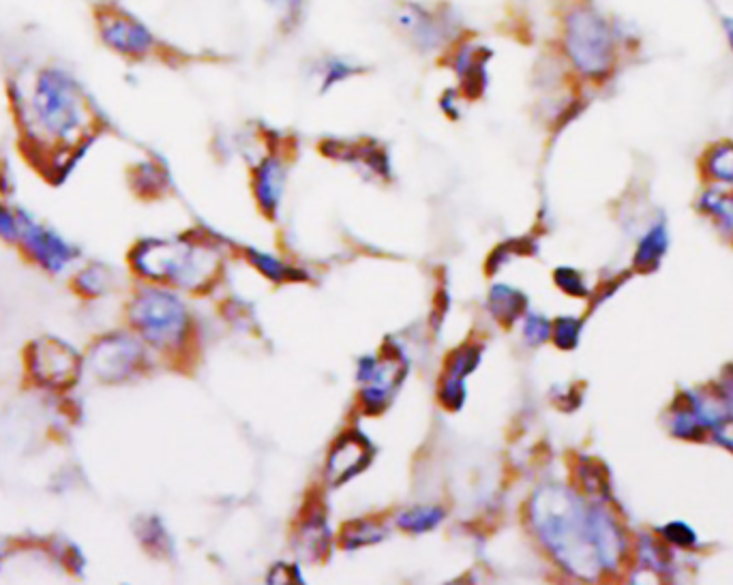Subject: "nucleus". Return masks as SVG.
I'll use <instances>...</instances> for the list:
<instances>
[{"mask_svg":"<svg viewBox=\"0 0 733 585\" xmlns=\"http://www.w3.org/2000/svg\"><path fill=\"white\" fill-rule=\"evenodd\" d=\"M24 138L73 163L95 140L97 114L82 82L63 65H41L16 73L7 84Z\"/></svg>","mask_w":733,"mask_h":585,"instance_id":"obj_1","label":"nucleus"},{"mask_svg":"<svg viewBox=\"0 0 733 585\" xmlns=\"http://www.w3.org/2000/svg\"><path fill=\"white\" fill-rule=\"evenodd\" d=\"M532 521L547 549L579 577L598 573V551L594 543L592 508L583 506L573 491L545 487L532 500Z\"/></svg>","mask_w":733,"mask_h":585,"instance_id":"obj_2","label":"nucleus"},{"mask_svg":"<svg viewBox=\"0 0 733 585\" xmlns=\"http://www.w3.org/2000/svg\"><path fill=\"white\" fill-rule=\"evenodd\" d=\"M131 268L144 279L200 290L213 281L219 258L213 249L187 240L148 238L129 253Z\"/></svg>","mask_w":733,"mask_h":585,"instance_id":"obj_3","label":"nucleus"},{"mask_svg":"<svg viewBox=\"0 0 733 585\" xmlns=\"http://www.w3.org/2000/svg\"><path fill=\"white\" fill-rule=\"evenodd\" d=\"M564 50L579 73L586 78H603L616 56V37L601 13L577 7L566 15Z\"/></svg>","mask_w":733,"mask_h":585,"instance_id":"obj_4","label":"nucleus"},{"mask_svg":"<svg viewBox=\"0 0 733 585\" xmlns=\"http://www.w3.org/2000/svg\"><path fill=\"white\" fill-rule=\"evenodd\" d=\"M129 322L144 343L157 350H174L185 341L189 315L185 305L172 292L146 288L133 296Z\"/></svg>","mask_w":733,"mask_h":585,"instance_id":"obj_5","label":"nucleus"},{"mask_svg":"<svg viewBox=\"0 0 733 585\" xmlns=\"http://www.w3.org/2000/svg\"><path fill=\"white\" fill-rule=\"evenodd\" d=\"M93 15L97 35L110 52L127 60H144L157 52L159 41L151 33V28L121 5L103 0V3L95 5Z\"/></svg>","mask_w":733,"mask_h":585,"instance_id":"obj_6","label":"nucleus"},{"mask_svg":"<svg viewBox=\"0 0 733 585\" xmlns=\"http://www.w3.org/2000/svg\"><path fill=\"white\" fill-rule=\"evenodd\" d=\"M144 360V341L123 330H114L91 343L84 358V369H88L97 382L121 384L140 371Z\"/></svg>","mask_w":733,"mask_h":585,"instance_id":"obj_7","label":"nucleus"},{"mask_svg":"<svg viewBox=\"0 0 733 585\" xmlns=\"http://www.w3.org/2000/svg\"><path fill=\"white\" fill-rule=\"evenodd\" d=\"M31 378L48 390H69L80 380L84 358L71 343L58 337H39L26 350Z\"/></svg>","mask_w":733,"mask_h":585,"instance_id":"obj_8","label":"nucleus"},{"mask_svg":"<svg viewBox=\"0 0 733 585\" xmlns=\"http://www.w3.org/2000/svg\"><path fill=\"white\" fill-rule=\"evenodd\" d=\"M20 215V238L18 245L35 262L43 273L63 275L65 270L80 258V249L58 234L54 228L39 223L28 210L18 208Z\"/></svg>","mask_w":733,"mask_h":585,"instance_id":"obj_9","label":"nucleus"},{"mask_svg":"<svg viewBox=\"0 0 733 585\" xmlns=\"http://www.w3.org/2000/svg\"><path fill=\"white\" fill-rule=\"evenodd\" d=\"M393 24L403 37L423 52L438 50L448 37V26L440 15L416 3L397 5L393 13Z\"/></svg>","mask_w":733,"mask_h":585,"instance_id":"obj_10","label":"nucleus"},{"mask_svg":"<svg viewBox=\"0 0 733 585\" xmlns=\"http://www.w3.org/2000/svg\"><path fill=\"white\" fill-rule=\"evenodd\" d=\"M489 60H491V52L485 48V45H478V43H461L453 52L451 67L457 73L461 90L468 97H478L485 90Z\"/></svg>","mask_w":733,"mask_h":585,"instance_id":"obj_11","label":"nucleus"},{"mask_svg":"<svg viewBox=\"0 0 733 585\" xmlns=\"http://www.w3.org/2000/svg\"><path fill=\"white\" fill-rule=\"evenodd\" d=\"M369 453L371 446L363 435L358 433L346 435V438H341L335 444L331 459H328V476H331L337 485L346 483V480H350L352 476L367 468Z\"/></svg>","mask_w":733,"mask_h":585,"instance_id":"obj_12","label":"nucleus"},{"mask_svg":"<svg viewBox=\"0 0 733 585\" xmlns=\"http://www.w3.org/2000/svg\"><path fill=\"white\" fill-rule=\"evenodd\" d=\"M112 285H114L112 270L99 262H91L88 266H84L80 273L73 277V290L86 298L106 296L112 290Z\"/></svg>","mask_w":733,"mask_h":585,"instance_id":"obj_13","label":"nucleus"},{"mask_svg":"<svg viewBox=\"0 0 733 585\" xmlns=\"http://www.w3.org/2000/svg\"><path fill=\"white\" fill-rule=\"evenodd\" d=\"M281 189H283L281 165L275 159H266L256 174V193H258V200L262 208H266L268 213H273V210L277 208L279 198H281Z\"/></svg>","mask_w":733,"mask_h":585,"instance_id":"obj_14","label":"nucleus"},{"mask_svg":"<svg viewBox=\"0 0 733 585\" xmlns=\"http://www.w3.org/2000/svg\"><path fill=\"white\" fill-rule=\"evenodd\" d=\"M489 307L502 324H513L526 307V298L508 285H496L489 294Z\"/></svg>","mask_w":733,"mask_h":585,"instance_id":"obj_15","label":"nucleus"},{"mask_svg":"<svg viewBox=\"0 0 733 585\" xmlns=\"http://www.w3.org/2000/svg\"><path fill=\"white\" fill-rule=\"evenodd\" d=\"M316 69H318V75H320V88L322 90L337 86L339 82L348 80V78H352V75L363 71V67L358 63H354V60L341 58V56L322 58L320 63L316 65Z\"/></svg>","mask_w":733,"mask_h":585,"instance_id":"obj_16","label":"nucleus"},{"mask_svg":"<svg viewBox=\"0 0 733 585\" xmlns=\"http://www.w3.org/2000/svg\"><path fill=\"white\" fill-rule=\"evenodd\" d=\"M444 519V510L442 508H433V506H421V508H412L408 513H403L399 517V525L403 530L408 532H427L431 528Z\"/></svg>","mask_w":733,"mask_h":585,"instance_id":"obj_17","label":"nucleus"},{"mask_svg":"<svg viewBox=\"0 0 733 585\" xmlns=\"http://www.w3.org/2000/svg\"><path fill=\"white\" fill-rule=\"evenodd\" d=\"M266 3L275 13L281 30H286V33L301 24L307 9V0H266Z\"/></svg>","mask_w":733,"mask_h":585,"instance_id":"obj_18","label":"nucleus"},{"mask_svg":"<svg viewBox=\"0 0 733 585\" xmlns=\"http://www.w3.org/2000/svg\"><path fill=\"white\" fill-rule=\"evenodd\" d=\"M386 534V530H382L380 525H376L373 521H354L350 525H346V532H343V543L346 547H363V545H373L382 540Z\"/></svg>","mask_w":733,"mask_h":585,"instance_id":"obj_19","label":"nucleus"},{"mask_svg":"<svg viewBox=\"0 0 733 585\" xmlns=\"http://www.w3.org/2000/svg\"><path fill=\"white\" fill-rule=\"evenodd\" d=\"M478 360H481V350L478 348H472V345H466V348L457 350L453 356H451V363H448V380H461L466 378V375L478 365Z\"/></svg>","mask_w":733,"mask_h":585,"instance_id":"obj_20","label":"nucleus"},{"mask_svg":"<svg viewBox=\"0 0 733 585\" xmlns=\"http://www.w3.org/2000/svg\"><path fill=\"white\" fill-rule=\"evenodd\" d=\"M249 260L253 264H256L264 275H268V277L275 279V281L298 279V275H301V273H296V270L288 268L286 264L277 262L275 258H271V255H264V253H258V251H249Z\"/></svg>","mask_w":733,"mask_h":585,"instance_id":"obj_21","label":"nucleus"},{"mask_svg":"<svg viewBox=\"0 0 733 585\" xmlns=\"http://www.w3.org/2000/svg\"><path fill=\"white\" fill-rule=\"evenodd\" d=\"M142 523L144 525L138 530L142 545L148 547V551L168 549V534H166V530H163V525L159 523V519H144Z\"/></svg>","mask_w":733,"mask_h":585,"instance_id":"obj_22","label":"nucleus"},{"mask_svg":"<svg viewBox=\"0 0 733 585\" xmlns=\"http://www.w3.org/2000/svg\"><path fill=\"white\" fill-rule=\"evenodd\" d=\"M0 238L9 245H18L20 238V215L18 208L0 202Z\"/></svg>","mask_w":733,"mask_h":585,"instance_id":"obj_23","label":"nucleus"},{"mask_svg":"<svg viewBox=\"0 0 733 585\" xmlns=\"http://www.w3.org/2000/svg\"><path fill=\"white\" fill-rule=\"evenodd\" d=\"M663 249H665V234H663L661 228H656L646 240H643V245H641L639 255H637V262L641 266L650 268L654 262L661 260Z\"/></svg>","mask_w":733,"mask_h":585,"instance_id":"obj_24","label":"nucleus"},{"mask_svg":"<svg viewBox=\"0 0 733 585\" xmlns=\"http://www.w3.org/2000/svg\"><path fill=\"white\" fill-rule=\"evenodd\" d=\"M710 170L714 176L733 180V146H721L710 155Z\"/></svg>","mask_w":733,"mask_h":585,"instance_id":"obj_25","label":"nucleus"},{"mask_svg":"<svg viewBox=\"0 0 733 585\" xmlns=\"http://www.w3.org/2000/svg\"><path fill=\"white\" fill-rule=\"evenodd\" d=\"M706 206L710 210H714L716 217H721V221L727 225V228L731 230L733 234V200L727 198V195H716V193H710L706 198Z\"/></svg>","mask_w":733,"mask_h":585,"instance_id":"obj_26","label":"nucleus"},{"mask_svg":"<svg viewBox=\"0 0 733 585\" xmlns=\"http://www.w3.org/2000/svg\"><path fill=\"white\" fill-rule=\"evenodd\" d=\"M579 335V322L573 318H562L556 322V343L560 348H575Z\"/></svg>","mask_w":733,"mask_h":585,"instance_id":"obj_27","label":"nucleus"},{"mask_svg":"<svg viewBox=\"0 0 733 585\" xmlns=\"http://www.w3.org/2000/svg\"><path fill=\"white\" fill-rule=\"evenodd\" d=\"M526 337L532 345L543 343L549 337V322L538 318V315H532V318L526 322Z\"/></svg>","mask_w":733,"mask_h":585,"instance_id":"obj_28","label":"nucleus"},{"mask_svg":"<svg viewBox=\"0 0 733 585\" xmlns=\"http://www.w3.org/2000/svg\"><path fill=\"white\" fill-rule=\"evenodd\" d=\"M556 279L560 283V288L566 290L568 294H586V290H583V283H581L579 275L573 273V270H566V268L558 270Z\"/></svg>","mask_w":733,"mask_h":585,"instance_id":"obj_29","label":"nucleus"},{"mask_svg":"<svg viewBox=\"0 0 733 585\" xmlns=\"http://www.w3.org/2000/svg\"><path fill=\"white\" fill-rule=\"evenodd\" d=\"M723 28H725L727 41H729V48L733 52V18H723Z\"/></svg>","mask_w":733,"mask_h":585,"instance_id":"obj_30","label":"nucleus"}]
</instances>
